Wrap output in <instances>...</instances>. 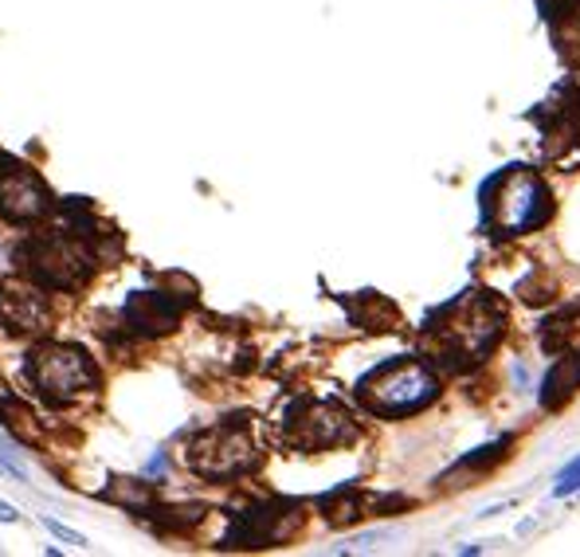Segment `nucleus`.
I'll use <instances>...</instances> for the list:
<instances>
[{"label": "nucleus", "mask_w": 580, "mask_h": 557, "mask_svg": "<svg viewBox=\"0 0 580 557\" xmlns=\"http://www.w3.org/2000/svg\"><path fill=\"white\" fill-rule=\"evenodd\" d=\"M506 326V310L498 307V299L483 291H466L463 299L448 302V307L428 322L423 330V345L428 354L443 365V369H471V365L486 362Z\"/></svg>", "instance_id": "f257e3e1"}, {"label": "nucleus", "mask_w": 580, "mask_h": 557, "mask_svg": "<svg viewBox=\"0 0 580 557\" xmlns=\"http://www.w3.org/2000/svg\"><path fill=\"white\" fill-rule=\"evenodd\" d=\"M483 213L498 236H522L554 216V193L534 169L511 165L483 185Z\"/></svg>", "instance_id": "f03ea898"}, {"label": "nucleus", "mask_w": 580, "mask_h": 557, "mask_svg": "<svg viewBox=\"0 0 580 557\" xmlns=\"http://www.w3.org/2000/svg\"><path fill=\"white\" fill-rule=\"evenodd\" d=\"M24 373L32 381V389L44 400H52V405H71V400L95 393L98 385L95 357L87 350H79V345L63 342L35 345L32 354H28Z\"/></svg>", "instance_id": "7ed1b4c3"}, {"label": "nucleus", "mask_w": 580, "mask_h": 557, "mask_svg": "<svg viewBox=\"0 0 580 557\" xmlns=\"http://www.w3.org/2000/svg\"><path fill=\"white\" fill-rule=\"evenodd\" d=\"M17 259L28 279L44 291H71L87 283V275L95 271V256L75 232H40L20 248Z\"/></svg>", "instance_id": "20e7f679"}, {"label": "nucleus", "mask_w": 580, "mask_h": 557, "mask_svg": "<svg viewBox=\"0 0 580 557\" xmlns=\"http://www.w3.org/2000/svg\"><path fill=\"white\" fill-rule=\"evenodd\" d=\"M357 397L377 416H408L440 397V381L423 362H388L361 381Z\"/></svg>", "instance_id": "39448f33"}, {"label": "nucleus", "mask_w": 580, "mask_h": 557, "mask_svg": "<svg viewBox=\"0 0 580 557\" xmlns=\"http://www.w3.org/2000/svg\"><path fill=\"white\" fill-rule=\"evenodd\" d=\"M185 463L204 479H236L259 463V448L256 436L247 425H216L208 432H201L196 440H189L185 448Z\"/></svg>", "instance_id": "423d86ee"}, {"label": "nucleus", "mask_w": 580, "mask_h": 557, "mask_svg": "<svg viewBox=\"0 0 580 557\" xmlns=\"http://www.w3.org/2000/svg\"><path fill=\"white\" fill-rule=\"evenodd\" d=\"M353 436H357V428H353L350 413L337 408L334 400H299L282 420V440L299 451L337 448Z\"/></svg>", "instance_id": "0eeeda50"}, {"label": "nucleus", "mask_w": 580, "mask_h": 557, "mask_svg": "<svg viewBox=\"0 0 580 557\" xmlns=\"http://www.w3.org/2000/svg\"><path fill=\"white\" fill-rule=\"evenodd\" d=\"M302 526V506L299 503H267V506H256V511L239 514L232 522V534L224 538L228 549H267V546H279V542L294 538Z\"/></svg>", "instance_id": "6e6552de"}, {"label": "nucleus", "mask_w": 580, "mask_h": 557, "mask_svg": "<svg viewBox=\"0 0 580 557\" xmlns=\"http://www.w3.org/2000/svg\"><path fill=\"white\" fill-rule=\"evenodd\" d=\"M52 189L44 185L40 173H32L28 165H9L0 169V216L12 224H32L44 221L52 213Z\"/></svg>", "instance_id": "1a4fd4ad"}, {"label": "nucleus", "mask_w": 580, "mask_h": 557, "mask_svg": "<svg viewBox=\"0 0 580 557\" xmlns=\"http://www.w3.org/2000/svg\"><path fill=\"white\" fill-rule=\"evenodd\" d=\"M0 326L12 334H47L52 330V302L40 283H0Z\"/></svg>", "instance_id": "9d476101"}, {"label": "nucleus", "mask_w": 580, "mask_h": 557, "mask_svg": "<svg viewBox=\"0 0 580 557\" xmlns=\"http://www.w3.org/2000/svg\"><path fill=\"white\" fill-rule=\"evenodd\" d=\"M181 307L185 302H169V294L161 291H138L126 302L122 319L130 322L138 334H169L181 319Z\"/></svg>", "instance_id": "9b49d317"}, {"label": "nucleus", "mask_w": 580, "mask_h": 557, "mask_svg": "<svg viewBox=\"0 0 580 557\" xmlns=\"http://www.w3.org/2000/svg\"><path fill=\"white\" fill-rule=\"evenodd\" d=\"M580 389V354H569L549 369L546 377V393H541V405L546 408H561L572 393Z\"/></svg>", "instance_id": "f8f14e48"}, {"label": "nucleus", "mask_w": 580, "mask_h": 557, "mask_svg": "<svg viewBox=\"0 0 580 557\" xmlns=\"http://www.w3.org/2000/svg\"><path fill=\"white\" fill-rule=\"evenodd\" d=\"M577 322H580V302L565 307L561 314H554V319L546 322V334H541L546 354H565V350H577V342H580Z\"/></svg>", "instance_id": "ddd939ff"}, {"label": "nucleus", "mask_w": 580, "mask_h": 557, "mask_svg": "<svg viewBox=\"0 0 580 557\" xmlns=\"http://www.w3.org/2000/svg\"><path fill=\"white\" fill-rule=\"evenodd\" d=\"M554 36H557V52L565 55V63L580 67V0H569L565 12H557Z\"/></svg>", "instance_id": "4468645a"}, {"label": "nucleus", "mask_w": 580, "mask_h": 557, "mask_svg": "<svg viewBox=\"0 0 580 557\" xmlns=\"http://www.w3.org/2000/svg\"><path fill=\"white\" fill-rule=\"evenodd\" d=\"M322 514L330 526H350V522H357L361 514H365V499H361L353 486H342V491L322 499Z\"/></svg>", "instance_id": "2eb2a0df"}, {"label": "nucleus", "mask_w": 580, "mask_h": 557, "mask_svg": "<svg viewBox=\"0 0 580 557\" xmlns=\"http://www.w3.org/2000/svg\"><path fill=\"white\" fill-rule=\"evenodd\" d=\"M0 475H12V479H24L28 475L24 460H20V451L12 448L4 436H0Z\"/></svg>", "instance_id": "dca6fc26"}, {"label": "nucleus", "mask_w": 580, "mask_h": 557, "mask_svg": "<svg viewBox=\"0 0 580 557\" xmlns=\"http://www.w3.org/2000/svg\"><path fill=\"white\" fill-rule=\"evenodd\" d=\"M572 491H580V456L569 463V468L561 471V475H557L554 495H557V499H565V495H572Z\"/></svg>", "instance_id": "f3484780"}, {"label": "nucleus", "mask_w": 580, "mask_h": 557, "mask_svg": "<svg viewBox=\"0 0 580 557\" xmlns=\"http://www.w3.org/2000/svg\"><path fill=\"white\" fill-rule=\"evenodd\" d=\"M44 526H47V531H52L60 542H67V546H87V538H83V534H75V531H71V526H63V522L44 518Z\"/></svg>", "instance_id": "a211bd4d"}, {"label": "nucleus", "mask_w": 580, "mask_h": 557, "mask_svg": "<svg viewBox=\"0 0 580 557\" xmlns=\"http://www.w3.org/2000/svg\"><path fill=\"white\" fill-rule=\"evenodd\" d=\"M17 518H20V514L12 511V506L4 503V499H0V522H17Z\"/></svg>", "instance_id": "6ab92c4d"}, {"label": "nucleus", "mask_w": 580, "mask_h": 557, "mask_svg": "<svg viewBox=\"0 0 580 557\" xmlns=\"http://www.w3.org/2000/svg\"><path fill=\"white\" fill-rule=\"evenodd\" d=\"M549 4H554V9H557V4H569V0H549Z\"/></svg>", "instance_id": "aec40b11"}]
</instances>
